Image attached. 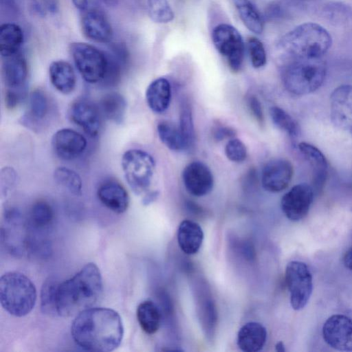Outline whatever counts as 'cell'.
<instances>
[{
	"label": "cell",
	"instance_id": "obj_1",
	"mask_svg": "<svg viewBox=\"0 0 352 352\" xmlns=\"http://www.w3.org/2000/svg\"><path fill=\"white\" fill-rule=\"evenodd\" d=\"M71 334L76 344L86 351L108 352L120 344L124 328L116 311L93 307L76 316Z\"/></svg>",
	"mask_w": 352,
	"mask_h": 352
},
{
	"label": "cell",
	"instance_id": "obj_24",
	"mask_svg": "<svg viewBox=\"0 0 352 352\" xmlns=\"http://www.w3.org/2000/svg\"><path fill=\"white\" fill-rule=\"evenodd\" d=\"M146 99L149 108L156 113L164 112L171 99V86L165 78L152 81L146 91Z\"/></svg>",
	"mask_w": 352,
	"mask_h": 352
},
{
	"label": "cell",
	"instance_id": "obj_32",
	"mask_svg": "<svg viewBox=\"0 0 352 352\" xmlns=\"http://www.w3.org/2000/svg\"><path fill=\"white\" fill-rule=\"evenodd\" d=\"M142 6L154 22L166 23L174 18L173 11L167 0H141Z\"/></svg>",
	"mask_w": 352,
	"mask_h": 352
},
{
	"label": "cell",
	"instance_id": "obj_29",
	"mask_svg": "<svg viewBox=\"0 0 352 352\" xmlns=\"http://www.w3.org/2000/svg\"><path fill=\"white\" fill-rule=\"evenodd\" d=\"M54 220V211L52 206L45 201H36L30 212L29 229L32 231L47 230Z\"/></svg>",
	"mask_w": 352,
	"mask_h": 352
},
{
	"label": "cell",
	"instance_id": "obj_25",
	"mask_svg": "<svg viewBox=\"0 0 352 352\" xmlns=\"http://www.w3.org/2000/svg\"><path fill=\"white\" fill-rule=\"evenodd\" d=\"M23 42V32L15 23H3L0 28V53L2 57L19 52Z\"/></svg>",
	"mask_w": 352,
	"mask_h": 352
},
{
	"label": "cell",
	"instance_id": "obj_8",
	"mask_svg": "<svg viewBox=\"0 0 352 352\" xmlns=\"http://www.w3.org/2000/svg\"><path fill=\"white\" fill-rule=\"evenodd\" d=\"M212 40L218 52L226 58L232 72H238L244 58V43L239 31L232 25L221 23L214 27Z\"/></svg>",
	"mask_w": 352,
	"mask_h": 352
},
{
	"label": "cell",
	"instance_id": "obj_44",
	"mask_svg": "<svg viewBox=\"0 0 352 352\" xmlns=\"http://www.w3.org/2000/svg\"><path fill=\"white\" fill-rule=\"evenodd\" d=\"M72 1L78 10H85L87 7L88 0H72Z\"/></svg>",
	"mask_w": 352,
	"mask_h": 352
},
{
	"label": "cell",
	"instance_id": "obj_27",
	"mask_svg": "<svg viewBox=\"0 0 352 352\" xmlns=\"http://www.w3.org/2000/svg\"><path fill=\"white\" fill-rule=\"evenodd\" d=\"M98 109L107 119L120 124L124 118L126 103L122 95L111 92L101 98Z\"/></svg>",
	"mask_w": 352,
	"mask_h": 352
},
{
	"label": "cell",
	"instance_id": "obj_36",
	"mask_svg": "<svg viewBox=\"0 0 352 352\" xmlns=\"http://www.w3.org/2000/svg\"><path fill=\"white\" fill-rule=\"evenodd\" d=\"M179 129L186 149L193 145L195 142V128L190 107L187 103L181 106Z\"/></svg>",
	"mask_w": 352,
	"mask_h": 352
},
{
	"label": "cell",
	"instance_id": "obj_6",
	"mask_svg": "<svg viewBox=\"0 0 352 352\" xmlns=\"http://www.w3.org/2000/svg\"><path fill=\"white\" fill-rule=\"evenodd\" d=\"M121 164L126 181L134 193L145 192L151 186L155 172L153 157L145 151L130 149L123 154Z\"/></svg>",
	"mask_w": 352,
	"mask_h": 352
},
{
	"label": "cell",
	"instance_id": "obj_26",
	"mask_svg": "<svg viewBox=\"0 0 352 352\" xmlns=\"http://www.w3.org/2000/svg\"><path fill=\"white\" fill-rule=\"evenodd\" d=\"M239 17L248 30L256 34L262 33L263 18L255 5V0H232Z\"/></svg>",
	"mask_w": 352,
	"mask_h": 352
},
{
	"label": "cell",
	"instance_id": "obj_30",
	"mask_svg": "<svg viewBox=\"0 0 352 352\" xmlns=\"http://www.w3.org/2000/svg\"><path fill=\"white\" fill-rule=\"evenodd\" d=\"M157 131L161 142L170 150L186 149L179 126L168 121H162L157 124Z\"/></svg>",
	"mask_w": 352,
	"mask_h": 352
},
{
	"label": "cell",
	"instance_id": "obj_20",
	"mask_svg": "<svg viewBox=\"0 0 352 352\" xmlns=\"http://www.w3.org/2000/svg\"><path fill=\"white\" fill-rule=\"evenodd\" d=\"M298 148L312 170V188L318 192L323 188L328 175V163L323 153L316 146L300 142Z\"/></svg>",
	"mask_w": 352,
	"mask_h": 352
},
{
	"label": "cell",
	"instance_id": "obj_2",
	"mask_svg": "<svg viewBox=\"0 0 352 352\" xmlns=\"http://www.w3.org/2000/svg\"><path fill=\"white\" fill-rule=\"evenodd\" d=\"M103 291L102 278L98 266L94 263L84 265L70 278L60 283L56 308L63 317L76 316L93 307Z\"/></svg>",
	"mask_w": 352,
	"mask_h": 352
},
{
	"label": "cell",
	"instance_id": "obj_28",
	"mask_svg": "<svg viewBox=\"0 0 352 352\" xmlns=\"http://www.w3.org/2000/svg\"><path fill=\"white\" fill-rule=\"evenodd\" d=\"M137 319L141 329L147 334L155 333L161 323V313L151 300H144L137 307Z\"/></svg>",
	"mask_w": 352,
	"mask_h": 352
},
{
	"label": "cell",
	"instance_id": "obj_7",
	"mask_svg": "<svg viewBox=\"0 0 352 352\" xmlns=\"http://www.w3.org/2000/svg\"><path fill=\"white\" fill-rule=\"evenodd\" d=\"M69 49L75 65L86 82L96 83L103 80L108 65V56L103 52L82 42L72 43Z\"/></svg>",
	"mask_w": 352,
	"mask_h": 352
},
{
	"label": "cell",
	"instance_id": "obj_43",
	"mask_svg": "<svg viewBox=\"0 0 352 352\" xmlns=\"http://www.w3.org/2000/svg\"><path fill=\"white\" fill-rule=\"evenodd\" d=\"M343 262L346 267L352 270V246L345 252Z\"/></svg>",
	"mask_w": 352,
	"mask_h": 352
},
{
	"label": "cell",
	"instance_id": "obj_19",
	"mask_svg": "<svg viewBox=\"0 0 352 352\" xmlns=\"http://www.w3.org/2000/svg\"><path fill=\"white\" fill-rule=\"evenodd\" d=\"M97 196L106 208L118 214L124 212L129 206L130 199L126 190L114 179H108L100 184Z\"/></svg>",
	"mask_w": 352,
	"mask_h": 352
},
{
	"label": "cell",
	"instance_id": "obj_42",
	"mask_svg": "<svg viewBox=\"0 0 352 352\" xmlns=\"http://www.w3.org/2000/svg\"><path fill=\"white\" fill-rule=\"evenodd\" d=\"M159 196V192L157 190L147 192L142 199V204L148 206L155 201Z\"/></svg>",
	"mask_w": 352,
	"mask_h": 352
},
{
	"label": "cell",
	"instance_id": "obj_37",
	"mask_svg": "<svg viewBox=\"0 0 352 352\" xmlns=\"http://www.w3.org/2000/svg\"><path fill=\"white\" fill-rule=\"evenodd\" d=\"M247 47L252 66L260 68L266 63V52L262 42L255 37L248 39Z\"/></svg>",
	"mask_w": 352,
	"mask_h": 352
},
{
	"label": "cell",
	"instance_id": "obj_4",
	"mask_svg": "<svg viewBox=\"0 0 352 352\" xmlns=\"http://www.w3.org/2000/svg\"><path fill=\"white\" fill-rule=\"evenodd\" d=\"M36 289L34 283L25 274L9 272L0 278V302L10 315L23 317L34 307Z\"/></svg>",
	"mask_w": 352,
	"mask_h": 352
},
{
	"label": "cell",
	"instance_id": "obj_10",
	"mask_svg": "<svg viewBox=\"0 0 352 352\" xmlns=\"http://www.w3.org/2000/svg\"><path fill=\"white\" fill-rule=\"evenodd\" d=\"M2 58L1 72L6 86L5 96L21 102L26 96L27 61L20 52Z\"/></svg>",
	"mask_w": 352,
	"mask_h": 352
},
{
	"label": "cell",
	"instance_id": "obj_23",
	"mask_svg": "<svg viewBox=\"0 0 352 352\" xmlns=\"http://www.w3.org/2000/svg\"><path fill=\"white\" fill-rule=\"evenodd\" d=\"M49 77L54 87L63 94L72 93L76 87L75 72L67 61L58 60L52 62L49 67Z\"/></svg>",
	"mask_w": 352,
	"mask_h": 352
},
{
	"label": "cell",
	"instance_id": "obj_12",
	"mask_svg": "<svg viewBox=\"0 0 352 352\" xmlns=\"http://www.w3.org/2000/svg\"><path fill=\"white\" fill-rule=\"evenodd\" d=\"M322 337L331 348L352 351V320L342 314L330 316L322 326Z\"/></svg>",
	"mask_w": 352,
	"mask_h": 352
},
{
	"label": "cell",
	"instance_id": "obj_14",
	"mask_svg": "<svg viewBox=\"0 0 352 352\" xmlns=\"http://www.w3.org/2000/svg\"><path fill=\"white\" fill-rule=\"evenodd\" d=\"M293 174V166L289 160L280 158L271 160L263 168L262 186L267 191L280 192L289 186Z\"/></svg>",
	"mask_w": 352,
	"mask_h": 352
},
{
	"label": "cell",
	"instance_id": "obj_46",
	"mask_svg": "<svg viewBox=\"0 0 352 352\" xmlns=\"http://www.w3.org/2000/svg\"><path fill=\"white\" fill-rule=\"evenodd\" d=\"M104 2L109 6H115L117 4L118 0H103Z\"/></svg>",
	"mask_w": 352,
	"mask_h": 352
},
{
	"label": "cell",
	"instance_id": "obj_34",
	"mask_svg": "<svg viewBox=\"0 0 352 352\" xmlns=\"http://www.w3.org/2000/svg\"><path fill=\"white\" fill-rule=\"evenodd\" d=\"M55 181L75 195L82 193V180L74 170L67 167H58L54 173Z\"/></svg>",
	"mask_w": 352,
	"mask_h": 352
},
{
	"label": "cell",
	"instance_id": "obj_38",
	"mask_svg": "<svg viewBox=\"0 0 352 352\" xmlns=\"http://www.w3.org/2000/svg\"><path fill=\"white\" fill-rule=\"evenodd\" d=\"M225 154L230 161L241 162L247 157V149L245 144L240 140L233 138L226 143Z\"/></svg>",
	"mask_w": 352,
	"mask_h": 352
},
{
	"label": "cell",
	"instance_id": "obj_3",
	"mask_svg": "<svg viewBox=\"0 0 352 352\" xmlns=\"http://www.w3.org/2000/svg\"><path fill=\"white\" fill-rule=\"evenodd\" d=\"M331 44V36L324 28L307 22L286 33L278 46L292 58H319L323 57Z\"/></svg>",
	"mask_w": 352,
	"mask_h": 352
},
{
	"label": "cell",
	"instance_id": "obj_41",
	"mask_svg": "<svg viewBox=\"0 0 352 352\" xmlns=\"http://www.w3.org/2000/svg\"><path fill=\"white\" fill-rule=\"evenodd\" d=\"M236 134V131L233 128L228 126L217 125L212 130V136L217 141L233 138Z\"/></svg>",
	"mask_w": 352,
	"mask_h": 352
},
{
	"label": "cell",
	"instance_id": "obj_39",
	"mask_svg": "<svg viewBox=\"0 0 352 352\" xmlns=\"http://www.w3.org/2000/svg\"><path fill=\"white\" fill-rule=\"evenodd\" d=\"M34 10L41 16L54 14L58 9L59 0H32Z\"/></svg>",
	"mask_w": 352,
	"mask_h": 352
},
{
	"label": "cell",
	"instance_id": "obj_40",
	"mask_svg": "<svg viewBox=\"0 0 352 352\" xmlns=\"http://www.w3.org/2000/svg\"><path fill=\"white\" fill-rule=\"evenodd\" d=\"M248 105L252 115L256 122L260 125H263L264 124L265 118L261 104L257 97L254 95L248 96Z\"/></svg>",
	"mask_w": 352,
	"mask_h": 352
},
{
	"label": "cell",
	"instance_id": "obj_16",
	"mask_svg": "<svg viewBox=\"0 0 352 352\" xmlns=\"http://www.w3.org/2000/svg\"><path fill=\"white\" fill-rule=\"evenodd\" d=\"M69 118L91 137L98 135L100 128L99 109L87 99L73 102L68 110Z\"/></svg>",
	"mask_w": 352,
	"mask_h": 352
},
{
	"label": "cell",
	"instance_id": "obj_35",
	"mask_svg": "<svg viewBox=\"0 0 352 352\" xmlns=\"http://www.w3.org/2000/svg\"><path fill=\"white\" fill-rule=\"evenodd\" d=\"M270 113L274 124L282 131L286 132L292 138L300 134V128L297 122L285 111L278 107L270 108Z\"/></svg>",
	"mask_w": 352,
	"mask_h": 352
},
{
	"label": "cell",
	"instance_id": "obj_45",
	"mask_svg": "<svg viewBox=\"0 0 352 352\" xmlns=\"http://www.w3.org/2000/svg\"><path fill=\"white\" fill-rule=\"evenodd\" d=\"M275 349L276 351L278 352L285 351V345L282 341H279L276 344Z\"/></svg>",
	"mask_w": 352,
	"mask_h": 352
},
{
	"label": "cell",
	"instance_id": "obj_15",
	"mask_svg": "<svg viewBox=\"0 0 352 352\" xmlns=\"http://www.w3.org/2000/svg\"><path fill=\"white\" fill-rule=\"evenodd\" d=\"M182 180L188 192L195 197L208 194L214 186V178L210 169L199 161L192 162L184 168Z\"/></svg>",
	"mask_w": 352,
	"mask_h": 352
},
{
	"label": "cell",
	"instance_id": "obj_22",
	"mask_svg": "<svg viewBox=\"0 0 352 352\" xmlns=\"http://www.w3.org/2000/svg\"><path fill=\"white\" fill-rule=\"evenodd\" d=\"M267 330L261 323L249 322L243 324L237 334V345L244 352L261 351L267 340Z\"/></svg>",
	"mask_w": 352,
	"mask_h": 352
},
{
	"label": "cell",
	"instance_id": "obj_13",
	"mask_svg": "<svg viewBox=\"0 0 352 352\" xmlns=\"http://www.w3.org/2000/svg\"><path fill=\"white\" fill-rule=\"evenodd\" d=\"M333 124L352 135V85H342L333 90L330 99Z\"/></svg>",
	"mask_w": 352,
	"mask_h": 352
},
{
	"label": "cell",
	"instance_id": "obj_18",
	"mask_svg": "<svg viewBox=\"0 0 352 352\" xmlns=\"http://www.w3.org/2000/svg\"><path fill=\"white\" fill-rule=\"evenodd\" d=\"M83 34L96 43H108L113 36V30L106 15L100 10L91 8L86 10L81 17Z\"/></svg>",
	"mask_w": 352,
	"mask_h": 352
},
{
	"label": "cell",
	"instance_id": "obj_21",
	"mask_svg": "<svg viewBox=\"0 0 352 352\" xmlns=\"http://www.w3.org/2000/svg\"><path fill=\"white\" fill-rule=\"evenodd\" d=\"M204 234L201 226L189 219L183 220L179 225L177 233L178 245L182 251L188 255L198 252Z\"/></svg>",
	"mask_w": 352,
	"mask_h": 352
},
{
	"label": "cell",
	"instance_id": "obj_33",
	"mask_svg": "<svg viewBox=\"0 0 352 352\" xmlns=\"http://www.w3.org/2000/svg\"><path fill=\"white\" fill-rule=\"evenodd\" d=\"M60 283L54 277H49L43 284L41 292V309L48 315H58L56 308L57 293Z\"/></svg>",
	"mask_w": 352,
	"mask_h": 352
},
{
	"label": "cell",
	"instance_id": "obj_17",
	"mask_svg": "<svg viewBox=\"0 0 352 352\" xmlns=\"http://www.w3.org/2000/svg\"><path fill=\"white\" fill-rule=\"evenodd\" d=\"M52 145L57 156L65 160H72L85 151L87 140L76 131L62 129L54 134Z\"/></svg>",
	"mask_w": 352,
	"mask_h": 352
},
{
	"label": "cell",
	"instance_id": "obj_11",
	"mask_svg": "<svg viewBox=\"0 0 352 352\" xmlns=\"http://www.w3.org/2000/svg\"><path fill=\"white\" fill-rule=\"evenodd\" d=\"M314 190L311 186L298 184L293 186L282 197L280 207L285 217L292 221H298L309 212L314 199Z\"/></svg>",
	"mask_w": 352,
	"mask_h": 352
},
{
	"label": "cell",
	"instance_id": "obj_5",
	"mask_svg": "<svg viewBox=\"0 0 352 352\" xmlns=\"http://www.w3.org/2000/svg\"><path fill=\"white\" fill-rule=\"evenodd\" d=\"M326 74L327 65L322 58H292L283 70L282 78L289 92L302 96L319 89Z\"/></svg>",
	"mask_w": 352,
	"mask_h": 352
},
{
	"label": "cell",
	"instance_id": "obj_31",
	"mask_svg": "<svg viewBox=\"0 0 352 352\" xmlns=\"http://www.w3.org/2000/svg\"><path fill=\"white\" fill-rule=\"evenodd\" d=\"M50 102L45 93L41 89H34L29 96L27 118L30 122H39L47 115Z\"/></svg>",
	"mask_w": 352,
	"mask_h": 352
},
{
	"label": "cell",
	"instance_id": "obj_9",
	"mask_svg": "<svg viewBox=\"0 0 352 352\" xmlns=\"http://www.w3.org/2000/svg\"><path fill=\"white\" fill-rule=\"evenodd\" d=\"M285 283L292 308L296 311L303 309L313 291L312 276L307 265L298 261L288 263L285 269Z\"/></svg>",
	"mask_w": 352,
	"mask_h": 352
}]
</instances>
